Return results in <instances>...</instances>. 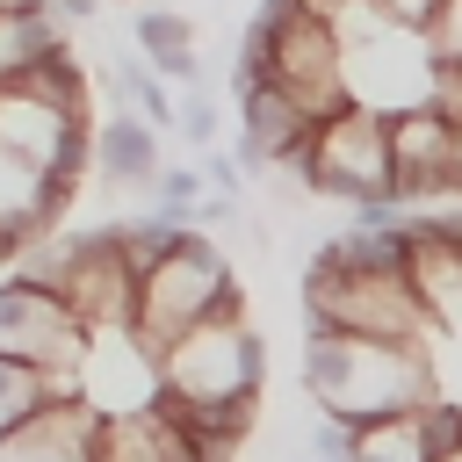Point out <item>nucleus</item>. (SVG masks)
Returning <instances> with one entry per match:
<instances>
[{
    "instance_id": "25",
    "label": "nucleus",
    "mask_w": 462,
    "mask_h": 462,
    "mask_svg": "<svg viewBox=\"0 0 462 462\" xmlns=\"http://www.w3.org/2000/svg\"><path fill=\"white\" fill-rule=\"evenodd\" d=\"M303 14H318V22H339V14H354V7H368V0H296Z\"/></svg>"
},
{
    "instance_id": "3",
    "label": "nucleus",
    "mask_w": 462,
    "mask_h": 462,
    "mask_svg": "<svg viewBox=\"0 0 462 462\" xmlns=\"http://www.w3.org/2000/svg\"><path fill=\"white\" fill-rule=\"evenodd\" d=\"M238 79L282 87L310 123H325V116L346 108L339 36H332V22L303 14L296 0H267V7H260V22L245 29V51H238Z\"/></svg>"
},
{
    "instance_id": "5",
    "label": "nucleus",
    "mask_w": 462,
    "mask_h": 462,
    "mask_svg": "<svg viewBox=\"0 0 462 462\" xmlns=\"http://www.w3.org/2000/svg\"><path fill=\"white\" fill-rule=\"evenodd\" d=\"M260 375L267 354L245 318H209L152 354V397H180V404H260Z\"/></svg>"
},
{
    "instance_id": "7",
    "label": "nucleus",
    "mask_w": 462,
    "mask_h": 462,
    "mask_svg": "<svg viewBox=\"0 0 462 462\" xmlns=\"http://www.w3.org/2000/svg\"><path fill=\"white\" fill-rule=\"evenodd\" d=\"M303 188L332 195V202H375L390 195V137H383V108L346 101L339 116H325L310 130V159H303Z\"/></svg>"
},
{
    "instance_id": "15",
    "label": "nucleus",
    "mask_w": 462,
    "mask_h": 462,
    "mask_svg": "<svg viewBox=\"0 0 462 462\" xmlns=\"http://www.w3.org/2000/svg\"><path fill=\"white\" fill-rule=\"evenodd\" d=\"M65 217V202L51 195V173L29 166L22 152H0V224H22V231H51Z\"/></svg>"
},
{
    "instance_id": "11",
    "label": "nucleus",
    "mask_w": 462,
    "mask_h": 462,
    "mask_svg": "<svg viewBox=\"0 0 462 462\" xmlns=\"http://www.w3.org/2000/svg\"><path fill=\"white\" fill-rule=\"evenodd\" d=\"M94 411L79 397H58V404H36L29 419H14L0 433V462H87L94 455Z\"/></svg>"
},
{
    "instance_id": "2",
    "label": "nucleus",
    "mask_w": 462,
    "mask_h": 462,
    "mask_svg": "<svg viewBox=\"0 0 462 462\" xmlns=\"http://www.w3.org/2000/svg\"><path fill=\"white\" fill-rule=\"evenodd\" d=\"M209 318H245V296H238L231 260H224L202 231H188V238H173V245L137 274L130 346L159 354V346H173L180 332H195V325H209Z\"/></svg>"
},
{
    "instance_id": "20",
    "label": "nucleus",
    "mask_w": 462,
    "mask_h": 462,
    "mask_svg": "<svg viewBox=\"0 0 462 462\" xmlns=\"http://www.w3.org/2000/svg\"><path fill=\"white\" fill-rule=\"evenodd\" d=\"M419 43L433 51V65H462V0H440Z\"/></svg>"
},
{
    "instance_id": "19",
    "label": "nucleus",
    "mask_w": 462,
    "mask_h": 462,
    "mask_svg": "<svg viewBox=\"0 0 462 462\" xmlns=\"http://www.w3.org/2000/svg\"><path fill=\"white\" fill-rule=\"evenodd\" d=\"M116 101H137V116H144L152 130L173 123V101H166V87H159L144 65H123V72H116Z\"/></svg>"
},
{
    "instance_id": "13",
    "label": "nucleus",
    "mask_w": 462,
    "mask_h": 462,
    "mask_svg": "<svg viewBox=\"0 0 462 462\" xmlns=\"http://www.w3.org/2000/svg\"><path fill=\"white\" fill-rule=\"evenodd\" d=\"M94 159H101V180L108 188H152V173H159V130L144 116L116 108L94 130Z\"/></svg>"
},
{
    "instance_id": "26",
    "label": "nucleus",
    "mask_w": 462,
    "mask_h": 462,
    "mask_svg": "<svg viewBox=\"0 0 462 462\" xmlns=\"http://www.w3.org/2000/svg\"><path fill=\"white\" fill-rule=\"evenodd\" d=\"M51 7H58V14H65V22H79V14H94V7H101V0H51Z\"/></svg>"
},
{
    "instance_id": "8",
    "label": "nucleus",
    "mask_w": 462,
    "mask_h": 462,
    "mask_svg": "<svg viewBox=\"0 0 462 462\" xmlns=\"http://www.w3.org/2000/svg\"><path fill=\"white\" fill-rule=\"evenodd\" d=\"M51 296L72 310V325H79L87 339H101V332H130L137 274L123 267V253H116V231H108V224H101V231H72V245H65V267H58Z\"/></svg>"
},
{
    "instance_id": "16",
    "label": "nucleus",
    "mask_w": 462,
    "mask_h": 462,
    "mask_svg": "<svg viewBox=\"0 0 462 462\" xmlns=\"http://www.w3.org/2000/svg\"><path fill=\"white\" fill-rule=\"evenodd\" d=\"M426 455H433V448H426L419 411L368 419V426H354V440H346V462H426Z\"/></svg>"
},
{
    "instance_id": "27",
    "label": "nucleus",
    "mask_w": 462,
    "mask_h": 462,
    "mask_svg": "<svg viewBox=\"0 0 462 462\" xmlns=\"http://www.w3.org/2000/svg\"><path fill=\"white\" fill-rule=\"evenodd\" d=\"M22 7H43V0H0V14H22Z\"/></svg>"
},
{
    "instance_id": "12",
    "label": "nucleus",
    "mask_w": 462,
    "mask_h": 462,
    "mask_svg": "<svg viewBox=\"0 0 462 462\" xmlns=\"http://www.w3.org/2000/svg\"><path fill=\"white\" fill-rule=\"evenodd\" d=\"M87 462H202V455L188 448L180 426H166V419L144 404V411H116V419H101Z\"/></svg>"
},
{
    "instance_id": "4",
    "label": "nucleus",
    "mask_w": 462,
    "mask_h": 462,
    "mask_svg": "<svg viewBox=\"0 0 462 462\" xmlns=\"http://www.w3.org/2000/svg\"><path fill=\"white\" fill-rule=\"evenodd\" d=\"M303 318L310 332H346V339H390V346H426V310L404 289V267H339L318 253L303 282Z\"/></svg>"
},
{
    "instance_id": "1",
    "label": "nucleus",
    "mask_w": 462,
    "mask_h": 462,
    "mask_svg": "<svg viewBox=\"0 0 462 462\" xmlns=\"http://www.w3.org/2000/svg\"><path fill=\"white\" fill-rule=\"evenodd\" d=\"M303 383L318 397V419H339V426H368V419H390V411H426L440 397L426 346L346 339V332H310Z\"/></svg>"
},
{
    "instance_id": "23",
    "label": "nucleus",
    "mask_w": 462,
    "mask_h": 462,
    "mask_svg": "<svg viewBox=\"0 0 462 462\" xmlns=\"http://www.w3.org/2000/svg\"><path fill=\"white\" fill-rule=\"evenodd\" d=\"M368 7H375L397 36H426V22H433V7H440V0H368Z\"/></svg>"
},
{
    "instance_id": "10",
    "label": "nucleus",
    "mask_w": 462,
    "mask_h": 462,
    "mask_svg": "<svg viewBox=\"0 0 462 462\" xmlns=\"http://www.w3.org/2000/svg\"><path fill=\"white\" fill-rule=\"evenodd\" d=\"M404 289L419 296L426 325L462 332V245H455V238L419 231V217H411V209H404Z\"/></svg>"
},
{
    "instance_id": "6",
    "label": "nucleus",
    "mask_w": 462,
    "mask_h": 462,
    "mask_svg": "<svg viewBox=\"0 0 462 462\" xmlns=\"http://www.w3.org/2000/svg\"><path fill=\"white\" fill-rule=\"evenodd\" d=\"M0 354L43 368L51 404H58V397H79L87 332L72 325V310H65L51 289H36V282H22V274H0Z\"/></svg>"
},
{
    "instance_id": "9",
    "label": "nucleus",
    "mask_w": 462,
    "mask_h": 462,
    "mask_svg": "<svg viewBox=\"0 0 462 462\" xmlns=\"http://www.w3.org/2000/svg\"><path fill=\"white\" fill-rule=\"evenodd\" d=\"M383 137H390V202L411 209V202H433V195H462V130L411 101L397 116H383Z\"/></svg>"
},
{
    "instance_id": "22",
    "label": "nucleus",
    "mask_w": 462,
    "mask_h": 462,
    "mask_svg": "<svg viewBox=\"0 0 462 462\" xmlns=\"http://www.w3.org/2000/svg\"><path fill=\"white\" fill-rule=\"evenodd\" d=\"M426 108H440V116L462 130V65H433V79H426Z\"/></svg>"
},
{
    "instance_id": "24",
    "label": "nucleus",
    "mask_w": 462,
    "mask_h": 462,
    "mask_svg": "<svg viewBox=\"0 0 462 462\" xmlns=\"http://www.w3.org/2000/svg\"><path fill=\"white\" fill-rule=\"evenodd\" d=\"M238 180H245V173H238L231 152H209V159H202V188H209V195H238Z\"/></svg>"
},
{
    "instance_id": "18",
    "label": "nucleus",
    "mask_w": 462,
    "mask_h": 462,
    "mask_svg": "<svg viewBox=\"0 0 462 462\" xmlns=\"http://www.w3.org/2000/svg\"><path fill=\"white\" fill-rule=\"evenodd\" d=\"M137 51H144L152 65H166V58H180V51H195V29H188V14H166V7H144V14H137Z\"/></svg>"
},
{
    "instance_id": "21",
    "label": "nucleus",
    "mask_w": 462,
    "mask_h": 462,
    "mask_svg": "<svg viewBox=\"0 0 462 462\" xmlns=\"http://www.w3.org/2000/svg\"><path fill=\"white\" fill-rule=\"evenodd\" d=\"M173 130H180V137H188L195 152H217V101H209V94L195 87V94H188V101L173 108Z\"/></svg>"
},
{
    "instance_id": "14",
    "label": "nucleus",
    "mask_w": 462,
    "mask_h": 462,
    "mask_svg": "<svg viewBox=\"0 0 462 462\" xmlns=\"http://www.w3.org/2000/svg\"><path fill=\"white\" fill-rule=\"evenodd\" d=\"M65 51V14L43 0V7H22V14H0V87L22 79L36 58H58Z\"/></svg>"
},
{
    "instance_id": "17",
    "label": "nucleus",
    "mask_w": 462,
    "mask_h": 462,
    "mask_svg": "<svg viewBox=\"0 0 462 462\" xmlns=\"http://www.w3.org/2000/svg\"><path fill=\"white\" fill-rule=\"evenodd\" d=\"M36 404H51V390H43V368H29V361L0 354V433H7L14 419H29Z\"/></svg>"
}]
</instances>
